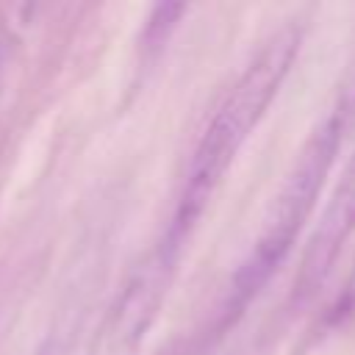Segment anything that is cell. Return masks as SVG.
Returning <instances> with one entry per match:
<instances>
[{"mask_svg": "<svg viewBox=\"0 0 355 355\" xmlns=\"http://www.w3.org/2000/svg\"><path fill=\"white\" fill-rule=\"evenodd\" d=\"M302 33L297 25H283L275 31L261 50L250 58L244 72L236 78L230 86L227 97L211 116L205 133L197 141V150L191 155L189 172H186V186L180 194V202L175 208V216L166 227V239L183 247L189 239L191 227L197 225L200 214L205 211L214 189L225 178L227 166L233 164L239 147L247 141L252 128L261 122L263 111L275 100L283 78L288 75L297 50H300Z\"/></svg>", "mask_w": 355, "mask_h": 355, "instance_id": "6da1fadb", "label": "cell"}, {"mask_svg": "<svg viewBox=\"0 0 355 355\" xmlns=\"http://www.w3.org/2000/svg\"><path fill=\"white\" fill-rule=\"evenodd\" d=\"M183 14V6L178 3H161L153 8L150 19H147V28H144V36H141V47L144 50H153V47H161L166 42V36L172 33L175 22L180 19Z\"/></svg>", "mask_w": 355, "mask_h": 355, "instance_id": "5b68a950", "label": "cell"}, {"mask_svg": "<svg viewBox=\"0 0 355 355\" xmlns=\"http://www.w3.org/2000/svg\"><path fill=\"white\" fill-rule=\"evenodd\" d=\"M344 111H347L344 105H336V111L327 114L313 128V133L308 136L305 147L300 150L291 172L286 175L283 186L277 189L247 261L233 275L230 294H227L230 316L244 311V305L277 272V266L283 263L286 252L297 241V236H300V230H302V225H305V219H308V214H311L324 180H327L333 158H336V153L341 147Z\"/></svg>", "mask_w": 355, "mask_h": 355, "instance_id": "7a4b0ae2", "label": "cell"}, {"mask_svg": "<svg viewBox=\"0 0 355 355\" xmlns=\"http://www.w3.org/2000/svg\"><path fill=\"white\" fill-rule=\"evenodd\" d=\"M336 311H338V316H347V313L355 311V261H352V272H349V277L344 283V291H341V300H338Z\"/></svg>", "mask_w": 355, "mask_h": 355, "instance_id": "8992f818", "label": "cell"}, {"mask_svg": "<svg viewBox=\"0 0 355 355\" xmlns=\"http://www.w3.org/2000/svg\"><path fill=\"white\" fill-rule=\"evenodd\" d=\"M180 255V244L172 239H161L141 263L130 272L128 283L122 286L114 308H111V322H108V341L114 349L128 352L136 349L144 333L150 330L153 319L158 316V308L169 291L175 263Z\"/></svg>", "mask_w": 355, "mask_h": 355, "instance_id": "3957f363", "label": "cell"}, {"mask_svg": "<svg viewBox=\"0 0 355 355\" xmlns=\"http://www.w3.org/2000/svg\"><path fill=\"white\" fill-rule=\"evenodd\" d=\"M355 230V153L347 161L338 186L333 191V200L322 211L316 230L302 252L300 272H297V297H311L327 277L330 266L336 263L341 247Z\"/></svg>", "mask_w": 355, "mask_h": 355, "instance_id": "277c9868", "label": "cell"}]
</instances>
